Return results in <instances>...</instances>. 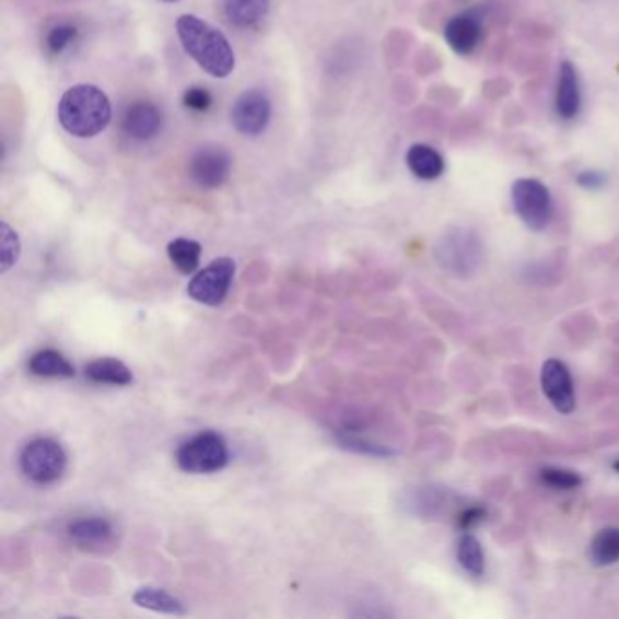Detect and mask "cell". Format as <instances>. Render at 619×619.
I'll list each match as a JSON object with an SVG mask.
<instances>
[{
	"instance_id": "cell-30",
	"label": "cell",
	"mask_w": 619,
	"mask_h": 619,
	"mask_svg": "<svg viewBox=\"0 0 619 619\" xmlns=\"http://www.w3.org/2000/svg\"><path fill=\"white\" fill-rule=\"evenodd\" d=\"M615 470H616V472H619V459L615 464Z\"/></svg>"
},
{
	"instance_id": "cell-17",
	"label": "cell",
	"mask_w": 619,
	"mask_h": 619,
	"mask_svg": "<svg viewBox=\"0 0 619 619\" xmlns=\"http://www.w3.org/2000/svg\"><path fill=\"white\" fill-rule=\"evenodd\" d=\"M84 373H86V378L95 384L129 385L133 382L131 369L115 358H101V360L87 363Z\"/></svg>"
},
{
	"instance_id": "cell-9",
	"label": "cell",
	"mask_w": 619,
	"mask_h": 619,
	"mask_svg": "<svg viewBox=\"0 0 619 619\" xmlns=\"http://www.w3.org/2000/svg\"><path fill=\"white\" fill-rule=\"evenodd\" d=\"M233 161L224 148L220 145H202L189 159V177L202 189H219L224 186L231 175Z\"/></svg>"
},
{
	"instance_id": "cell-26",
	"label": "cell",
	"mask_w": 619,
	"mask_h": 619,
	"mask_svg": "<svg viewBox=\"0 0 619 619\" xmlns=\"http://www.w3.org/2000/svg\"><path fill=\"white\" fill-rule=\"evenodd\" d=\"M340 443L346 448H351V451H357V453L371 454V456H390V454H395L389 448L384 447V445L358 439V436H349V434H343Z\"/></svg>"
},
{
	"instance_id": "cell-22",
	"label": "cell",
	"mask_w": 619,
	"mask_h": 619,
	"mask_svg": "<svg viewBox=\"0 0 619 619\" xmlns=\"http://www.w3.org/2000/svg\"><path fill=\"white\" fill-rule=\"evenodd\" d=\"M459 565L464 567L465 572L470 576L480 577L486 572V554L481 549V544L475 534L465 533L458 541L456 549Z\"/></svg>"
},
{
	"instance_id": "cell-31",
	"label": "cell",
	"mask_w": 619,
	"mask_h": 619,
	"mask_svg": "<svg viewBox=\"0 0 619 619\" xmlns=\"http://www.w3.org/2000/svg\"><path fill=\"white\" fill-rule=\"evenodd\" d=\"M164 2H177V0H164Z\"/></svg>"
},
{
	"instance_id": "cell-14",
	"label": "cell",
	"mask_w": 619,
	"mask_h": 619,
	"mask_svg": "<svg viewBox=\"0 0 619 619\" xmlns=\"http://www.w3.org/2000/svg\"><path fill=\"white\" fill-rule=\"evenodd\" d=\"M124 133L135 140L155 139L162 129V113L151 102H135L122 117Z\"/></svg>"
},
{
	"instance_id": "cell-1",
	"label": "cell",
	"mask_w": 619,
	"mask_h": 619,
	"mask_svg": "<svg viewBox=\"0 0 619 619\" xmlns=\"http://www.w3.org/2000/svg\"><path fill=\"white\" fill-rule=\"evenodd\" d=\"M177 35L186 54L214 79H225L235 70V51L224 33L197 15H182Z\"/></svg>"
},
{
	"instance_id": "cell-4",
	"label": "cell",
	"mask_w": 619,
	"mask_h": 619,
	"mask_svg": "<svg viewBox=\"0 0 619 619\" xmlns=\"http://www.w3.org/2000/svg\"><path fill=\"white\" fill-rule=\"evenodd\" d=\"M177 464L189 475L219 472L230 464V448L220 434L206 431L182 443L177 451Z\"/></svg>"
},
{
	"instance_id": "cell-3",
	"label": "cell",
	"mask_w": 619,
	"mask_h": 619,
	"mask_svg": "<svg viewBox=\"0 0 619 619\" xmlns=\"http://www.w3.org/2000/svg\"><path fill=\"white\" fill-rule=\"evenodd\" d=\"M434 255L445 271L456 277H470L483 262V244L475 231L454 227L440 238Z\"/></svg>"
},
{
	"instance_id": "cell-15",
	"label": "cell",
	"mask_w": 619,
	"mask_h": 619,
	"mask_svg": "<svg viewBox=\"0 0 619 619\" xmlns=\"http://www.w3.org/2000/svg\"><path fill=\"white\" fill-rule=\"evenodd\" d=\"M407 167L420 180L431 182L442 177L445 161L439 151L428 144H414L407 151Z\"/></svg>"
},
{
	"instance_id": "cell-25",
	"label": "cell",
	"mask_w": 619,
	"mask_h": 619,
	"mask_svg": "<svg viewBox=\"0 0 619 619\" xmlns=\"http://www.w3.org/2000/svg\"><path fill=\"white\" fill-rule=\"evenodd\" d=\"M21 257V241L10 225L2 222L0 225V260H2V272L10 271Z\"/></svg>"
},
{
	"instance_id": "cell-8",
	"label": "cell",
	"mask_w": 619,
	"mask_h": 619,
	"mask_svg": "<svg viewBox=\"0 0 619 619\" xmlns=\"http://www.w3.org/2000/svg\"><path fill=\"white\" fill-rule=\"evenodd\" d=\"M271 98L262 90H247L231 107V124L246 137H258L271 122Z\"/></svg>"
},
{
	"instance_id": "cell-20",
	"label": "cell",
	"mask_w": 619,
	"mask_h": 619,
	"mask_svg": "<svg viewBox=\"0 0 619 619\" xmlns=\"http://www.w3.org/2000/svg\"><path fill=\"white\" fill-rule=\"evenodd\" d=\"M224 10L231 24L252 27L267 15L269 0H225Z\"/></svg>"
},
{
	"instance_id": "cell-19",
	"label": "cell",
	"mask_w": 619,
	"mask_h": 619,
	"mask_svg": "<svg viewBox=\"0 0 619 619\" xmlns=\"http://www.w3.org/2000/svg\"><path fill=\"white\" fill-rule=\"evenodd\" d=\"M135 604L142 609L161 612V615L184 616L186 609L182 605L180 599L175 598L172 594L155 587H142L135 593Z\"/></svg>"
},
{
	"instance_id": "cell-16",
	"label": "cell",
	"mask_w": 619,
	"mask_h": 619,
	"mask_svg": "<svg viewBox=\"0 0 619 619\" xmlns=\"http://www.w3.org/2000/svg\"><path fill=\"white\" fill-rule=\"evenodd\" d=\"M27 369L35 376H44V378H73L75 376V367L71 365L70 360L55 349H43L33 354Z\"/></svg>"
},
{
	"instance_id": "cell-6",
	"label": "cell",
	"mask_w": 619,
	"mask_h": 619,
	"mask_svg": "<svg viewBox=\"0 0 619 619\" xmlns=\"http://www.w3.org/2000/svg\"><path fill=\"white\" fill-rule=\"evenodd\" d=\"M511 197H513L514 211L530 231L539 233L549 227L552 220V197L544 182L536 178H518L513 184Z\"/></svg>"
},
{
	"instance_id": "cell-21",
	"label": "cell",
	"mask_w": 619,
	"mask_h": 619,
	"mask_svg": "<svg viewBox=\"0 0 619 619\" xmlns=\"http://www.w3.org/2000/svg\"><path fill=\"white\" fill-rule=\"evenodd\" d=\"M200 255H202V246L191 238H175L167 246V257L184 275H192L197 271L200 266Z\"/></svg>"
},
{
	"instance_id": "cell-10",
	"label": "cell",
	"mask_w": 619,
	"mask_h": 619,
	"mask_svg": "<svg viewBox=\"0 0 619 619\" xmlns=\"http://www.w3.org/2000/svg\"><path fill=\"white\" fill-rule=\"evenodd\" d=\"M541 390L550 401V406L561 414H571L576 409V390L572 382L571 371L565 363L550 358L541 367Z\"/></svg>"
},
{
	"instance_id": "cell-12",
	"label": "cell",
	"mask_w": 619,
	"mask_h": 619,
	"mask_svg": "<svg viewBox=\"0 0 619 619\" xmlns=\"http://www.w3.org/2000/svg\"><path fill=\"white\" fill-rule=\"evenodd\" d=\"M582 84L577 77L576 68L572 62L565 60L558 71V84H556L554 106L556 113L561 120H574L582 109Z\"/></svg>"
},
{
	"instance_id": "cell-27",
	"label": "cell",
	"mask_w": 619,
	"mask_h": 619,
	"mask_svg": "<svg viewBox=\"0 0 619 619\" xmlns=\"http://www.w3.org/2000/svg\"><path fill=\"white\" fill-rule=\"evenodd\" d=\"M184 101V106L191 112L203 113L208 112L211 104H213V96L209 95L208 90L203 87H189L182 96Z\"/></svg>"
},
{
	"instance_id": "cell-2",
	"label": "cell",
	"mask_w": 619,
	"mask_h": 619,
	"mask_svg": "<svg viewBox=\"0 0 619 619\" xmlns=\"http://www.w3.org/2000/svg\"><path fill=\"white\" fill-rule=\"evenodd\" d=\"M59 122L77 139H93L112 122V102L101 87L77 84L60 96Z\"/></svg>"
},
{
	"instance_id": "cell-29",
	"label": "cell",
	"mask_w": 619,
	"mask_h": 619,
	"mask_svg": "<svg viewBox=\"0 0 619 619\" xmlns=\"http://www.w3.org/2000/svg\"><path fill=\"white\" fill-rule=\"evenodd\" d=\"M607 177H605L602 172H583L577 175V184L583 187V189H588V191H598L605 186Z\"/></svg>"
},
{
	"instance_id": "cell-13",
	"label": "cell",
	"mask_w": 619,
	"mask_h": 619,
	"mask_svg": "<svg viewBox=\"0 0 619 619\" xmlns=\"http://www.w3.org/2000/svg\"><path fill=\"white\" fill-rule=\"evenodd\" d=\"M71 541L86 550H102L109 547L115 539V527L112 522L101 516H87L75 519L66 529Z\"/></svg>"
},
{
	"instance_id": "cell-5",
	"label": "cell",
	"mask_w": 619,
	"mask_h": 619,
	"mask_svg": "<svg viewBox=\"0 0 619 619\" xmlns=\"http://www.w3.org/2000/svg\"><path fill=\"white\" fill-rule=\"evenodd\" d=\"M68 456L59 442L37 439L27 443L21 454V469L38 486H49L65 475Z\"/></svg>"
},
{
	"instance_id": "cell-18",
	"label": "cell",
	"mask_w": 619,
	"mask_h": 619,
	"mask_svg": "<svg viewBox=\"0 0 619 619\" xmlns=\"http://www.w3.org/2000/svg\"><path fill=\"white\" fill-rule=\"evenodd\" d=\"M588 560L596 567L619 563V527L599 530L588 545Z\"/></svg>"
},
{
	"instance_id": "cell-28",
	"label": "cell",
	"mask_w": 619,
	"mask_h": 619,
	"mask_svg": "<svg viewBox=\"0 0 619 619\" xmlns=\"http://www.w3.org/2000/svg\"><path fill=\"white\" fill-rule=\"evenodd\" d=\"M487 519V511L483 507H469L465 509L464 513H459L458 525L462 529L469 530L476 529L478 525L483 524Z\"/></svg>"
},
{
	"instance_id": "cell-7",
	"label": "cell",
	"mask_w": 619,
	"mask_h": 619,
	"mask_svg": "<svg viewBox=\"0 0 619 619\" xmlns=\"http://www.w3.org/2000/svg\"><path fill=\"white\" fill-rule=\"evenodd\" d=\"M236 266L231 258H219L203 267L187 285V294L203 305H220L235 280Z\"/></svg>"
},
{
	"instance_id": "cell-23",
	"label": "cell",
	"mask_w": 619,
	"mask_h": 619,
	"mask_svg": "<svg viewBox=\"0 0 619 619\" xmlns=\"http://www.w3.org/2000/svg\"><path fill=\"white\" fill-rule=\"evenodd\" d=\"M77 38H79V27L73 22H57L46 33L44 48L49 55H62L70 51L71 46L77 43Z\"/></svg>"
},
{
	"instance_id": "cell-11",
	"label": "cell",
	"mask_w": 619,
	"mask_h": 619,
	"mask_svg": "<svg viewBox=\"0 0 619 619\" xmlns=\"http://www.w3.org/2000/svg\"><path fill=\"white\" fill-rule=\"evenodd\" d=\"M443 35H445V40H447L454 54H475L476 49L480 48L483 35H486L483 16L475 10L458 13L445 24Z\"/></svg>"
},
{
	"instance_id": "cell-24",
	"label": "cell",
	"mask_w": 619,
	"mask_h": 619,
	"mask_svg": "<svg viewBox=\"0 0 619 619\" xmlns=\"http://www.w3.org/2000/svg\"><path fill=\"white\" fill-rule=\"evenodd\" d=\"M539 480L552 491H576L583 486L582 476L561 467H545L539 472Z\"/></svg>"
}]
</instances>
